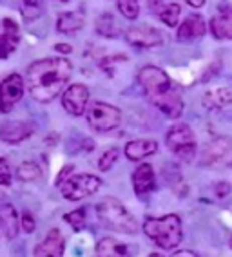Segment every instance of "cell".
<instances>
[{
  "mask_svg": "<svg viewBox=\"0 0 232 257\" xmlns=\"http://www.w3.org/2000/svg\"><path fill=\"white\" fill-rule=\"evenodd\" d=\"M73 74V64L67 58L55 56L33 62L28 67L26 85L33 98L40 103L55 100Z\"/></svg>",
  "mask_w": 232,
  "mask_h": 257,
  "instance_id": "obj_1",
  "label": "cell"
},
{
  "mask_svg": "<svg viewBox=\"0 0 232 257\" xmlns=\"http://www.w3.org/2000/svg\"><path fill=\"white\" fill-rule=\"evenodd\" d=\"M138 83L147 100L160 112L172 119L180 118L183 112V100L165 71L156 65H145L138 73Z\"/></svg>",
  "mask_w": 232,
  "mask_h": 257,
  "instance_id": "obj_2",
  "label": "cell"
},
{
  "mask_svg": "<svg viewBox=\"0 0 232 257\" xmlns=\"http://www.w3.org/2000/svg\"><path fill=\"white\" fill-rule=\"evenodd\" d=\"M144 232L156 246L172 250L181 243V219L178 214H167L163 217H147L144 221Z\"/></svg>",
  "mask_w": 232,
  "mask_h": 257,
  "instance_id": "obj_3",
  "label": "cell"
},
{
  "mask_svg": "<svg viewBox=\"0 0 232 257\" xmlns=\"http://www.w3.org/2000/svg\"><path fill=\"white\" fill-rule=\"evenodd\" d=\"M96 216L107 230H114L122 234H136L138 232V223L129 214L124 205L116 198H103L96 205Z\"/></svg>",
  "mask_w": 232,
  "mask_h": 257,
  "instance_id": "obj_4",
  "label": "cell"
},
{
  "mask_svg": "<svg viewBox=\"0 0 232 257\" xmlns=\"http://www.w3.org/2000/svg\"><path fill=\"white\" fill-rule=\"evenodd\" d=\"M165 143L167 149L176 154L178 158H181L183 161H190L196 154V138L192 128L185 123L172 125L169 128L167 136H165Z\"/></svg>",
  "mask_w": 232,
  "mask_h": 257,
  "instance_id": "obj_5",
  "label": "cell"
},
{
  "mask_svg": "<svg viewBox=\"0 0 232 257\" xmlns=\"http://www.w3.org/2000/svg\"><path fill=\"white\" fill-rule=\"evenodd\" d=\"M102 187V179L94 174H74L65 179L60 187V192L67 201H82L93 196Z\"/></svg>",
  "mask_w": 232,
  "mask_h": 257,
  "instance_id": "obj_6",
  "label": "cell"
},
{
  "mask_svg": "<svg viewBox=\"0 0 232 257\" xmlns=\"http://www.w3.org/2000/svg\"><path fill=\"white\" fill-rule=\"evenodd\" d=\"M122 121L120 109L103 103V101H94L93 105L87 109V123L96 133H109L118 128Z\"/></svg>",
  "mask_w": 232,
  "mask_h": 257,
  "instance_id": "obj_7",
  "label": "cell"
},
{
  "mask_svg": "<svg viewBox=\"0 0 232 257\" xmlns=\"http://www.w3.org/2000/svg\"><path fill=\"white\" fill-rule=\"evenodd\" d=\"M24 94V80L20 74L13 73L6 76L0 83V112L8 114Z\"/></svg>",
  "mask_w": 232,
  "mask_h": 257,
  "instance_id": "obj_8",
  "label": "cell"
},
{
  "mask_svg": "<svg viewBox=\"0 0 232 257\" xmlns=\"http://www.w3.org/2000/svg\"><path fill=\"white\" fill-rule=\"evenodd\" d=\"M89 89L84 83H73L62 94V105L65 112L71 116H82L87 112Z\"/></svg>",
  "mask_w": 232,
  "mask_h": 257,
  "instance_id": "obj_9",
  "label": "cell"
},
{
  "mask_svg": "<svg viewBox=\"0 0 232 257\" xmlns=\"http://www.w3.org/2000/svg\"><path fill=\"white\" fill-rule=\"evenodd\" d=\"M126 40L127 44L135 47H156L163 42V35L160 29L149 26V24H142V26H133L126 31Z\"/></svg>",
  "mask_w": 232,
  "mask_h": 257,
  "instance_id": "obj_10",
  "label": "cell"
},
{
  "mask_svg": "<svg viewBox=\"0 0 232 257\" xmlns=\"http://www.w3.org/2000/svg\"><path fill=\"white\" fill-rule=\"evenodd\" d=\"M133 188L140 199H145L156 188V176H154L153 165L142 163L136 167V170L133 172Z\"/></svg>",
  "mask_w": 232,
  "mask_h": 257,
  "instance_id": "obj_11",
  "label": "cell"
},
{
  "mask_svg": "<svg viewBox=\"0 0 232 257\" xmlns=\"http://www.w3.org/2000/svg\"><path fill=\"white\" fill-rule=\"evenodd\" d=\"M20 40V29L19 24L13 19H2L0 22V60L8 56L17 49Z\"/></svg>",
  "mask_w": 232,
  "mask_h": 257,
  "instance_id": "obj_12",
  "label": "cell"
},
{
  "mask_svg": "<svg viewBox=\"0 0 232 257\" xmlns=\"http://www.w3.org/2000/svg\"><path fill=\"white\" fill-rule=\"evenodd\" d=\"M210 33L216 40H232V6H219L210 19Z\"/></svg>",
  "mask_w": 232,
  "mask_h": 257,
  "instance_id": "obj_13",
  "label": "cell"
},
{
  "mask_svg": "<svg viewBox=\"0 0 232 257\" xmlns=\"http://www.w3.org/2000/svg\"><path fill=\"white\" fill-rule=\"evenodd\" d=\"M65 241L58 228L49 230V234L37 244L35 257H64Z\"/></svg>",
  "mask_w": 232,
  "mask_h": 257,
  "instance_id": "obj_14",
  "label": "cell"
},
{
  "mask_svg": "<svg viewBox=\"0 0 232 257\" xmlns=\"http://www.w3.org/2000/svg\"><path fill=\"white\" fill-rule=\"evenodd\" d=\"M207 31V24H205L201 15H189L183 22L178 26V40L180 42H192L196 38H201Z\"/></svg>",
  "mask_w": 232,
  "mask_h": 257,
  "instance_id": "obj_15",
  "label": "cell"
},
{
  "mask_svg": "<svg viewBox=\"0 0 232 257\" xmlns=\"http://www.w3.org/2000/svg\"><path fill=\"white\" fill-rule=\"evenodd\" d=\"M33 134V127L24 121H4L0 125V140L4 143H20Z\"/></svg>",
  "mask_w": 232,
  "mask_h": 257,
  "instance_id": "obj_16",
  "label": "cell"
},
{
  "mask_svg": "<svg viewBox=\"0 0 232 257\" xmlns=\"http://www.w3.org/2000/svg\"><path fill=\"white\" fill-rule=\"evenodd\" d=\"M136 252L135 246L116 241L112 237H103L96 244V257H133Z\"/></svg>",
  "mask_w": 232,
  "mask_h": 257,
  "instance_id": "obj_17",
  "label": "cell"
},
{
  "mask_svg": "<svg viewBox=\"0 0 232 257\" xmlns=\"http://www.w3.org/2000/svg\"><path fill=\"white\" fill-rule=\"evenodd\" d=\"M0 230L6 239H15L19 234V214L13 205L2 203L0 205Z\"/></svg>",
  "mask_w": 232,
  "mask_h": 257,
  "instance_id": "obj_18",
  "label": "cell"
},
{
  "mask_svg": "<svg viewBox=\"0 0 232 257\" xmlns=\"http://www.w3.org/2000/svg\"><path fill=\"white\" fill-rule=\"evenodd\" d=\"M85 26V15L82 11H64L56 19V31L73 35Z\"/></svg>",
  "mask_w": 232,
  "mask_h": 257,
  "instance_id": "obj_19",
  "label": "cell"
},
{
  "mask_svg": "<svg viewBox=\"0 0 232 257\" xmlns=\"http://www.w3.org/2000/svg\"><path fill=\"white\" fill-rule=\"evenodd\" d=\"M126 156L131 161H138L145 156H151L158 151V143L154 140H133L126 145Z\"/></svg>",
  "mask_w": 232,
  "mask_h": 257,
  "instance_id": "obj_20",
  "label": "cell"
},
{
  "mask_svg": "<svg viewBox=\"0 0 232 257\" xmlns=\"http://www.w3.org/2000/svg\"><path fill=\"white\" fill-rule=\"evenodd\" d=\"M203 103L207 109H223L232 103V89L228 87H218L207 92L203 98Z\"/></svg>",
  "mask_w": 232,
  "mask_h": 257,
  "instance_id": "obj_21",
  "label": "cell"
},
{
  "mask_svg": "<svg viewBox=\"0 0 232 257\" xmlns=\"http://www.w3.org/2000/svg\"><path fill=\"white\" fill-rule=\"evenodd\" d=\"M232 151V140L230 138H216L214 142H210L207 147H205V161H218L223 156H227L228 152Z\"/></svg>",
  "mask_w": 232,
  "mask_h": 257,
  "instance_id": "obj_22",
  "label": "cell"
},
{
  "mask_svg": "<svg viewBox=\"0 0 232 257\" xmlns=\"http://www.w3.org/2000/svg\"><path fill=\"white\" fill-rule=\"evenodd\" d=\"M96 31L105 38H114L118 35V24L112 13H102L96 19Z\"/></svg>",
  "mask_w": 232,
  "mask_h": 257,
  "instance_id": "obj_23",
  "label": "cell"
},
{
  "mask_svg": "<svg viewBox=\"0 0 232 257\" xmlns=\"http://www.w3.org/2000/svg\"><path fill=\"white\" fill-rule=\"evenodd\" d=\"M20 13L26 22H33L42 15V2L40 0H20Z\"/></svg>",
  "mask_w": 232,
  "mask_h": 257,
  "instance_id": "obj_24",
  "label": "cell"
},
{
  "mask_svg": "<svg viewBox=\"0 0 232 257\" xmlns=\"http://www.w3.org/2000/svg\"><path fill=\"white\" fill-rule=\"evenodd\" d=\"M180 13H181L180 4H176V2H169V4L158 13V19L162 20L165 26H169V28H174V26H178Z\"/></svg>",
  "mask_w": 232,
  "mask_h": 257,
  "instance_id": "obj_25",
  "label": "cell"
},
{
  "mask_svg": "<svg viewBox=\"0 0 232 257\" xmlns=\"http://www.w3.org/2000/svg\"><path fill=\"white\" fill-rule=\"evenodd\" d=\"M40 167L33 161H24L17 167V178L22 179V181H33V179L40 178Z\"/></svg>",
  "mask_w": 232,
  "mask_h": 257,
  "instance_id": "obj_26",
  "label": "cell"
},
{
  "mask_svg": "<svg viewBox=\"0 0 232 257\" xmlns=\"http://www.w3.org/2000/svg\"><path fill=\"white\" fill-rule=\"evenodd\" d=\"M118 10L129 20H135L140 15V0H118Z\"/></svg>",
  "mask_w": 232,
  "mask_h": 257,
  "instance_id": "obj_27",
  "label": "cell"
},
{
  "mask_svg": "<svg viewBox=\"0 0 232 257\" xmlns=\"http://www.w3.org/2000/svg\"><path fill=\"white\" fill-rule=\"evenodd\" d=\"M64 221H65V223H69V225L73 226L76 232L84 230V226H85V208L84 207L76 208V210L69 212V214H65Z\"/></svg>",
  "mask_w": 232,
  "mask_h": 257,
  "instance_id": "obj_28",
  "label": "cell"
},
{
  "mask_svg": "<svg viewBox=\"0 0 232 257\" xmlns=\"http://www.w3.org/2000/svg\"><path fill=\"white\" fill-rule=\"evenodd\" d=\"M116 160H118V149L116 147L107 149V151L102 154V158H100V161H98V169L105 172V170H109L112 165H114Z\"/></svg>",
  "mask_w": 232,
  "mask_h": 257,
  "instance_id": "obj_29",
  "label": "cell"
},
{
  "mask_svg": "<svg viewBox=\"0 0 232 257\" xmlns=\"http://www.w3.org/2000/svg\"><path fill=\"white\" fill-rule=\"evenodd\" d=\"M0 185H4V187L11 185V169L8 160L4 158H0Z\"/></svg>",
  "mask_w": 232,
  "mask_h": 257,
  "instance_id": "obj_30",
  "label": "cell"
},
{
  "mask_svg": "<svg viewBox=\"0 0 232 257\" xmlns=\"http://www.w3.org/2000/svg\"><path fill=\"white\" fill-rule=\"evenodd\" d=\"M37 228V223H35V217H33L31 212H24L22 214V230L26 234H31Z\"/></svg>",
  "mask_w": 232,
  "mask_h": 257,
  "instance_id": "obj_31",
  "label": "cell"
},
{
  "mask_svg": "<svg viewBox=\"0 0 232 257\" xmlns=\"http://www.w3.org/2000/svg\"><path fill=\"white\" fill-rule=\"evenodd\" d=\"M169 2H171V0H149V8H151V10H153L156 15H158L160 11H162L163 8L169 4Z\"/></svg>",
  "mask_w": 232,
  "mask_h": 257,
  "instance_id": "obj_32",
  "label": "cell"
},
{
  "mask_svg": "<svg viewBox=\"0 0 232 257\" xmlns=\"http://www.w3.org/2000/svg\"><path fill=\"white\" fill-rule=\"evenodd\" d=\"M71 170H74L73 167L71 165H65L64 169H62V172H60V176H58V178H56V185H62L65 181V179H67V176H69V172Z\"/></svg>",
  "mask_w": 232,
  "mask_h": 257,
  "instance_id": "obj_33",
  "label": "cell"
},
{
  "mask_svg": "<svg viewBox=\"0 0 232 257\" xmlns=\"http://www.w3.org/2000/svg\"><path fill=\"white\" fill-rule=\"evenodd\" d=\"M55 51L60 53V55H69V53H73V46H69V44H56Z\"/></svg>",
  "mask_w": 232,
  "mask_h": 257,
  "instance_id": "obj_34",
  "label": "cell"
},
{
  "mask_svg": "<svg viewBox=\"0 0 232 257\" xmlns=\"http://www.w3.org/2000/svg\"><path fill=\"white\" fill-rule=\"evenodd\" d=\"M216 190H218V196H219V198H223V196H227V194L230 192V185H228L227 181H225V183H218Z\"/></svg>",
  "mask_w": 232,
  "mask_h": 257,
  "instance_id": "obj_35",
  "label": "cell"
},
{
  "mask_svg": "<svg viewBox=\"0 0 232 257\" xmlns=\"http://www.w3.org/2000/svg\"><path fill=\"white\" fill-rule=\"evenodd\" d=\"M171 257H198L194 252H190V250H181V252H176V253H172Z\"/></svg>",
  "mask_w": 232,
  "mask_h": 257,
  "instance_id": "obj_36",
  "label": "cell"
},
{
  "mask_svg": "<svg viewBox=\"0 0 232 257\" xmlns=\"http://www.w3.org/2000/svg\"><path fill=\"white\" fill-rule=\"evenodd\" d=\"M187 4L192 6V8H201L205 4V0H185Z\"/></svg>",
  "mask_w": 232,
  "mask_h": 257,
  "instance_id": "obj_37",
  "label": "cell"
},
{
  "mask_svg": "<svg viewBox=\"0 0 232 257\" xmlns=\"http://www.w3.org/2000/svg\"><path fill=\"white\" fill-rule=\"evenodd\" d=\"M228 244H230V248H232V235H230V239H228Z\"/></svg>",
  "mask_w": 232,
  "mask_h": 257,
  "instance_id": "obj_38",
  "label": "cell"
},
{
  "mask_svg": "<svg viewBox=\"0 0 232 257\" xmlns=\"http://www.w3.org/2000/svg\"><path fill=\"white\" fill-rule=\"evenodd\" d=\"M58 2H67V0H58Z\"/></svg>",
  "mask_w": 232,
  "mask_h": 257,
  "instance_id": "obj_39",
  "label": "cell"
}]
</instances>
